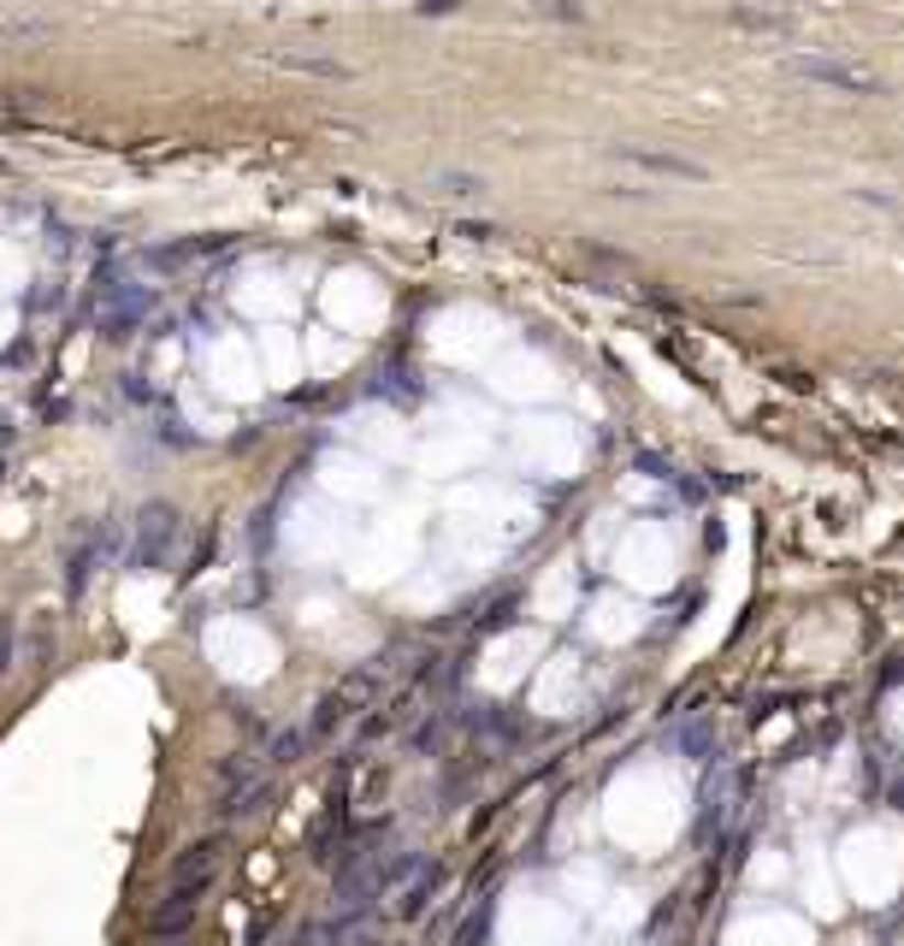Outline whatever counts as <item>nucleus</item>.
<instances>
[{"label": "nucleus", "mask_w": 904, "mask_h": 946, "mask_svg": "<svg viewBox=\"0 0 904 946\" xmlns=\"http://www.w3.org/2000/svg\"><path fill=\"white\" fill-rule=\"evenodd\" d=\"M792 77H804V84H822V89H839V95H881V84L858 66H846V59H822V54H792L786 59Z\"/></svg>", "instance_id": "nucleus-2"}, {"label": "nucleus", "mask_w": 904, "mask_h": 946, "mask_svg": "<svg viewBox=\"0 0 904 946\" xmlns=\"http://www.w3.org/2000/svg\"><path fill=\"white\" fill-rule=\"evenodd\" d=\"M42 36H54L47 19H7L0 24V42H42Z\"/></svg>", "instance_id": "nucleus-9"}, {"label": "nucleus", "mask_w": 904, "mask_h": 946, "mask_svg": "<svg viewBox=\"0 0 904 946\" xmlns=\"http://www.w3.org/2000/svg\"><path fill=\"white\" fill-rule=\"evenodd\" d=\"M361 946H378V941H361Z\"/></svg>", "instance_id": "nucleus-14"}, {"label": "nucleus", "mask_w": 904, "mask_h": 946, "mask_svg": "<svg viewBox=\"0 0 904 946\" xmlns=\"http://www.w3.org/2000/svg\"><path fill=\"white\" fill-rule=\"evenodd\" d=\"M373 698V674L361 669V674H349V681L338 686V692H326L320 698V710H313V722H308V739H326V734H338L349 716H355L361 704Z\"/></svg>", "instance_id": "nucleus-3"}, {"label": "nucleus", "mask_w": 904, "mask_h": 946, "mask_svg": "<svg viewBox=\"0 0 904 946\" xmlns=\"http://www.w3.org/2000/svg\"><path fill=\"white\" fill-rule=\"evenodd\" d=\"M432 184L443 196H485V178H473V172H438Z\"/></svg>", "instance_id": "nucleus-10"}, {"label": "nucleus", "mask_w": 904, "mask_h": 946, "mask_svg": "<svg viewBox=\"0 0 904 946\" xmlns=\"http://www.w3.org/2000/svg\"><path fill=\"white\" fill-rule=\"evenodd\" d=\"M462 0H420V12H455Z\"/></svg>", "instance_id": "nucleus-13"}, {"label": "nucleus", "mask_w": 904, "mask_h": 946, "mask_svg": "<svg viewBox=\"0 0 904 946\" xmlns=\"http://www.w3.org/2000/svg\"><path fill=\"white\" fill-rule=\"evenodd\" d=\"M538 12H544V19H567V24H580V19H585L580 7H562V0H544V7H538Z\"/></svg>", "instance_id": "nucleus-12"}, {"label": "nucleus", "mask_w": 904, "mask_h": 946, "mask_svg": "<svg viewBox=\"0 0 904 946\" xmlns=\"http://www.w3.org/2000/svg\"><path fill=\"white\" fill-rule=\"evenodd\" d=\"M301 746H308V728H284V734H273V746H266V763H296Z\"/></svg>", "instance_id": "nucleus-8"}, {"label": "nucleus", "mask_w": 904, "mask_h": 946, "mask_svg": "<svg viewBox=\"0 0 904 946\" xmlns=\"http://www.w3.org/2000/svg\"><path fill=\"white\" fill-rule=\"evenodd\" d=\"M12 657H19V622H12V615H0V674L12 669Z\"/></svg>", "instance_id": "nucleus-11"}, {"label": "nucleus", "mask_w": 904, "mask_h": 946, "mask_svg": "<svg viewBox=\"0 0 904 946\" xmlns=\"http://www.w3.org/2000/svg\"><path fill=\"white\" fill-rule=\"evenodd\" d=\"M196 911H201V888H172L161 905L148 911V935L154 941H178L184 928H196Z\"/></svg>", "instance_id": "nucleus-5"}, {"label": "nucleus", "mask_w": 904, "mask_h": 946, "mask_svg": "<svg viewBox=\"0 0 904 946\" xmlns=\"http://www.w3.org/2000/svg\"><path fill=\"white\" fill-rule=\"evenodd\" d=\"M219 864H225V834H208V840L184 846L178 858H172V888H201V893H208L213 876H219Z\"/></svg>", "instance_id": "nucleus-4"}, {"label": "nucleus", "mask_w": 904, "mask_h": 946, "mask_svg": "<svg viewBox=\"0 0 904 946\" xmlns=\"http://www.w3.org/2000/svg\"><path fill=\"white\" fill-rule=\"evenodd\" d=\"M172 539H178V509L172 503H148L136 515V544H131V568H166Z\"/></svg>", "instance_id": "nucleus-1"}, {"label": "nucleus", "mask_w": 904, "mask_h": 946, "mask_svg": "<svg viewBox=\"0 0 904 946\" xmlns=\"http://www.w3.org/2000/svg\"><path fill=\"white\" fill-rule=\"evenodd\" d=\"M266 59H273V66H284V72H308V77H338V84L349 77V66H343V59H320V54H266Z\"/></svg>", "instance_id": "nucleus-7"}, {"label": "nucleus", "mask_w": 904, "mask_h": 946, "mask_svg": "<svg viewBox=\"0 0 904 946\" xmlns=\"http://www.w3.org/2000/svg\"><path fill=\"white\" fill-rule=\"evenodd\" d=\"M615 161H627V166H639V172H657V178H680V184H697V178H709L697 161H680V154H657V148H615Z\"/></svg>", "instance_id": "nucleus-6"}]
</instances>
